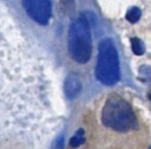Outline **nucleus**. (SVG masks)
<instances>
[{"mask_svg": "<svg viewBox=\"0 0 151 149\" xmlns=\"http://www.w3.org/2000/svg\"><path fill=\"white\" fill-rule=\"evenodd\" d=\"M140 15H142V11L138 7H131L126 13V19L127 21L134 24L140 19Z\"/></svg>", "mask_w": 151, "mask_h": 149, "instance_id": "nucleus-8", "label": "nucleus"}, {"mask_svg": "<svg viewBox=\"0 0 151 149\" xmlns=\"http://www.w3.org/2000/svg\"><path fill=\"white\" fill-rule=\"evenodd\" d=\"M68 51L73 60L85 64L92 54V38L88 21L80 17L74 20L68 31Z\"/></svg>", "mask_w": 151, "mask_h": 149, "instance_id": "nucleus-3", "label": "nucleus"}, {"mask_svg": "<svg viewBox=\"0 0 151 149\" xmlns=\"http://www.w3.org/2000/svg\"><path fill=\"white\" fill-rule=\"evenodd\" d=\"M147 97H149V99H150V102H151V91L147 93Z\"/></svg>", "mask_w": 151, "mask_h": 149, "instance_id": "nucleus-11", "label": "nucleus"}, {"mask_svg": "<svg viewBox=\"0 0 151 149\" xmlns=\"http://www.w3.org/2000/svg\"><path fill=\"white\" fill-rule=\"evenodd\" d=\"M96 76L105 85H114L120 79L118 52L110 38L103 39L99 43Z\"/></svg>", "mask_w": 151, "mask_h": 149, "instance_id": "nucleus-2", "label": "nucleus"}, {"mask_svg": "<svg viewBox=\"0 0 151 149\" xmlns=\"http://www.w3.org/2000/svg\"><path fill=\"white\" fill-rule=\"evenodd\" d=\"M139 72H140L142 78H143L144 80L151 83V67H150V66H146V65L142 66V67L139 69Z\"/></svg>", "mask_w": 151, "mask_h": 149, "instance_id": "nucleus-9", "label": "nucleus"}, {"mask_svg": "<svg viewBox=\"0 0 151 149\" xmlns=\"http://www.w3.org/2000/svg\"><path fill=\"white\" fill-rule=\"evenodd\" d=\"M85 141V134H84V130L83 129H79L74 132V135L71 137L70 140V145L73 147V148H77L79 145H81Z\"/></svg>", "mask_w": 151, "mask_h": 149, "instance_id": "nucleus-7", "label": "nucleus"}, {"mask_svg": "<svg viewBox=\"0 0 151 149\" xmlns=\"http://www.w3.org/2000/svg\"><path fill=\"white\" fill-rule=\"evenodd\" d=\"M130 41H131L132 52H133L136 56H142V54H144V52H145V45H144V43H143L139 38L133 37V38H131Z\"/></svg>", "mask_w": 151, "mask_h": 149, "instance_id": "nucleus-6", "label": "nucleus"}, {"mask_svg": "<svg viewBox=\"0 0 151 149\" xmlns=\"http://www.w3.org/2000/svg\"><path fill=\"white\" fill-rule=\"evenodd\" d=\"M83 89V84H81V79L78 74L76 73H70L64 83V91L65 95L68 99H74L77 98Z\"/></svg>", "mask_w": 151, "mask_h": 149, "instance_id": "nucleus-5", "label": "nucleus"}, {"mask_svg": "<svg viewBox=\"0 0 151 149\" xmlns=\"http://www.w3.org/2000/svg\"><path fill=\"white\" fill-rule=\"evenodd\" d=\"M101 119L106 127L120 132H126L138 127L131 106L118 96H112L107 99L103 108Z\"/></svg>", "mask_w": 151, "mask_h": 149, "instance_id": "nucleus-1", "label": "nucleus"}, {"mask_svg": "<svg viewBox=\"0 0 151 149\" xmlns=\"http://www.w3.org/2000/svg\"><path fill=\"white\" fill-rule=\"evenodd\" d=\"M150 149H151V148H150Z\"/></svg>", "mask_w": 151, "mask_h": 149, "instance_id": "nucleus-12", "label": "nucleus"}, {"mask_svg": "<svg viewBox=\"0 0 151 149\" xmlns=\"http://www.w3.org/2000/svg\"><path fill=\"white\" fill-rule=\"evenodd\" d=\"M52 149H64V135H59L52 144Z\"/></svg>", "mask_w": 151, "mask_h": 149, "instance_id": "nucleus-10", "label": "nucleus"}, {"mask_svg": "<svg viewBox=\"0 0 151 149\" xmlns=\"http://www.w3.org/2000/svg\"><path fill=\"white\" fill-rule=\"evenodd\" d=\"M22 5L29 18L40 25H47L52 14L51 0H22Z\"/></svg>", "mask_w": 151, "mask_h": 149, "instance_id": "nucleus-4", "label": "nucleus"}]
</instances>
